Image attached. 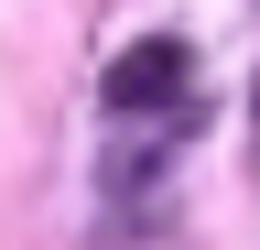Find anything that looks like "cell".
<instances>
[{
    "instance_id": "1",
    "label": "cell",
    "mask_w": 260,
    "mask_h": 250,
    "mask_svg": "<svg viewBox=\"0 0 260 250\" xmlns=\"http://www.w3.org/2000/svg\"><path fill=\"white\" fill-rule=\"evenodd\" d=\"M184 76H195V54H184V33H152V44H130L109 76H98V98H109L119 120L130 109H174L184 98Z\"/></svg>"
}]
</instances>
